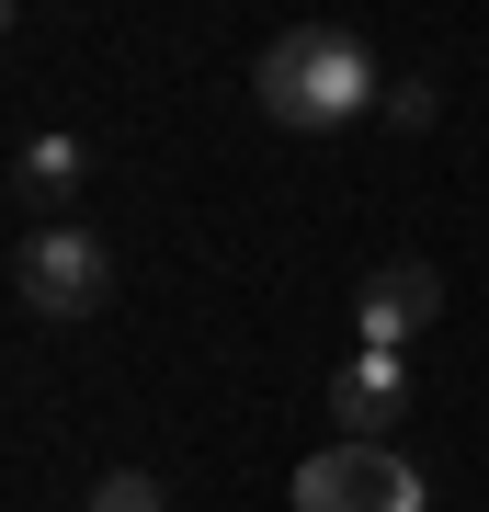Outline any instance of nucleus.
<instances>
[{
  "label": "nucleus",
  "mask_w": 489,
  "mask_h": 512,
  "mask_svg": "<svg viewBox=\"0 0 489 512\" xmlns=\"http://www.w3.org/2000/svg\"><path fill=\"white\" fill-rule=\"evenodd\" d=\"M80 183H91V148L69 126H35V137L12 148V205H23V217H69Z\"/></svg>",
  "instance_id": "nucleus-6"
},
{
  "label": "nucleus",
  "mask_w": 489,
  "mask_h": 512,
  "mask_svg": "<svg viewBox=\"0 0 489 512\" xmlns=\"http://www.w3.org/2000/svg\"><path fill=\"white\" fill-rule=\"evenodd\" d=\"M330 421H342L353 444H387L410 421V353H342V376H330Z\"/></svg>",
  "instance_id": "nucleus-5"
},
{
  "label": "nucleus",
  "mask_w": 489,
  "mask_h": 512,
  "mask_svg": "<svg viewBox=\"0 0 489 512\" xmlns=\"http://www.w3.org/2000/svg\"><path fill=\"white\" fill-rule=\"evenodd\" d=\"M91 512H171V490L148 467H103V478H91Z\"/></svg>",
  "instance_id": "nucleus-7"
},
{
  "label": "nucleus",
  "mask_w": 489,
  "mask_h": 512,
  "mask_svg": "<svg viewBox=\"0 0 489 512\" xmlns=\"http://www.w3.org/2000/svg\"><path fill=\"white\" fill-rule=\"evenodd\" d=\"M296 512H433V478H421L399 444H319L296 467Z\"/></svg>",
  "instance_id": "nucleus-2"
},
{
  "label": "nucleus",
  "mask_w": 489,
  "mask_h": 512,
  "mask_svg": "<svg viewBox=\"0 0 489 512\" xmlns=\"http://www.w3.org/2000/svg\"><path fill=\"white\" fill-rule=\"evenodd\" d=\"M251 103L273 114V126H296V137H330V126H353L364 103H387V80H376V57H364V35H342V23H296V35L262 46Z\"/></svg>",
  "instance_id": "nucleus-1"
},
{
  "label": "nucleus",
  "mask_w": 489,
  "mask_h": 512,
  "mask_svg": "<svg viewBox=\"0 0 489 512\" xmlns=\"http://www.w3.org/2000/svg\"><path fill=\"white\" fill-rule=\"evenodd\" d=\"M12 296H23L35 319H91V308L114 296V251H103L91 228L46 217V228H35V239L12 251Z\"/></svg>",
  "instance_id": "nucleus-3"
},
{
  "label": "nucleus",
  "mask_w": 489,
  "mask_h": 512,
  "mask_svg": "<svg viewBox=\"0 0 489 512\" xmlns=\"http://www.w3.org/2000/svg\"><path fill=\"white\" fill-rule=\"evenodd\" d=\"M433 319H444V274H433V262H376L364 296H353V342L364 353H410Z\"/></svg>",
  "instance_id": "nucleus-4"
},
{
  "label": "nucleus",
  "mask_w": 489,
  "mask_h": 512,
  "mask_svg": "<svg viewBox=\"0 0 489 512\" xmlns=\"http://www.w3.org/2000/svg\"><path fill=\"white\" fill-rule=\"evenodd\" d=\"M387 126H433V114H444V92H433V80H387Z\"/></svg>",
  "instance_id": "nucleus-8"
}]
</instances>
